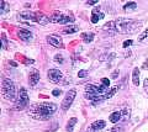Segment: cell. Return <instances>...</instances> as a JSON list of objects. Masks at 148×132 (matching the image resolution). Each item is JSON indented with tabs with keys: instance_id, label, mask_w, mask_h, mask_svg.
Masks as SVG:
<instances>
[{
	"instance_id": "obj_25",
	"label": "cell",
	"mask_w": 148,
	"mask_h": 132,
	"mask_svg": "<svg viewBox=\"0 0 148 132\" xmlns=\"http://www.w3.org/2000/svg\"><path fill=\"white\" fill-rule=\"evenodd\" d=\"M8 9H9L8 3H5V1H0V14H3L4 11H8Z\"/></svg>"
},
{
	"instance_id": "obj_16",
	"label": "cell",
	"mask_w": 148,
	"mask_h": 132,
	"mask_svg": "<svg viewBox=\"0 0 148 132\" xmlns=\"http://www.w3.org/2000/svg\"><path fill=\"white\" fill-rule=\"evenodd\" d=\"M132 81H133V85L136 86L140 85V69L138 68H135L132 72Z\"/></svg>"
},
{
	"instance_id": "obj_10",
	"label": "cell",
	"mask_w": 148,
	"mask_h": 132,
	"mask_svg": "<svg viewBox=\"0 0 148 132\" xmlns=\"http://www.w3.org/2000/svg\"><path fill=\"white\" fill-rule=\"evenodd\" d=\"M17 35H18V37H20L21 40H24V41H30L32 40V32L30 30H25V29H20L17 31Z\"/></svg>"
},
{
	"instance_id": "obj_34",
	"label": "cell",
	"mask_w": 148,
	"mask_h": 132,
	"mask_svg": "<svg viewBox=\"0 0 148 132\" xmlns=\"http://www.w3.org/2000/svg\"><path fill=\"white\" fill-rule=\"evenodd\" d=\"M143 86H145V92L148 94V79H145V83H143Z\"/></svg>"
},
{
	"instance_id": "obj_21",
	"label": "cell",
	"mask_w": 148,
	"mask_h": 132,
	"mask_svg": "<svg viewBox=\"0 0 148 132\" xmlns=\"http://www.w3.org/2000/svg\"><path fill=\"white\" fill-rule=\"evenodd\" d=\"M116 58V53H106V54H103V56H100V61H112Z\"/></svg>"
},
{
	"instance_id": "obj_7",
	"label": "cell",
	"mask_w": 148,
	"mask_h": 132,
	"mask_svg": "<svg viewBox=\"0 0 148 132\" xmlns=\"http://www.w3.org/2000/svg\"><path fill=\"white\" fill-rule=\"evenodd\" d=\"M47 42L56 48H61V49L64 48L63 41L61 37H58V36H47Z\"/></svg>"
},
{
	"instance_id": "obj_19",
	"label": "cell",
	"mask_w": 148,
	"mask_h": 132,
	"mask_svg": "<svg viewBox=\"0 0 148 132\" xmlns=\"http://www.w3.org/2000/svg\"><path fill=\"white\" fill-rule=\"evenodd\" d=\"M78 122V119L77 117H72L71 120H69V122L67 124V131L68 132H73V129H74V126H75V124Z\"/></svg>"
},
{
	"instance_id": "obj_23",
	"label": "cell",
	"mask_w": 148,
	"mask_h": 132,
	"mask_svg": "<svg viewBox=\"0 0 148 132\" xmlns=\"http://www.w3.org/2000/svg\"><path fill=\"white\" fill-rule=\"evenodd\" d=\"M121 116H122V120H128L130 116H131V111H130L128 107H123L121 110Z\"/></svg>"
},
{
	"instance_id": "obj_26",
	"label": "cell",
	"mask_w": 148,
	"mask_h": 132,
	"mask_svg": "<svg viewBox=\"0 0 148 132\" xmlns=\"http://www.w3.org/2000/svg\"><path fill=\"white\" fill-rule=\"evenodd\" d=\"M88 75H89V70L88 69H80L79 73H78V77H79V78H85Z\"/></svg>"
},
{
	"instance_id": "obj_17",
	"label": "cell",
	"mask_w": 148,
	"mask_h": 132,
	"mask_svg": "<svg viewBox=\"0 0 148 132\" xmlns=\"http://www.w3.org/2000/svg\"><path fill=\"white\" fill-rule=\"evenodd\" d=\"M79 31V26H77V25H71V26H67V27H64L63 29V32L64 34H75Z\"/></svg>"
},
{
	"instance_id": "obj_28",
	"label": "cell",
	"mask_w": 148,
	"mask_h": 132,
	"mask_svg": "<svg viewBox=\"0 0 148 132\" xmlns=\"http://www.w3.org/2000/svg\"><path fill=\"white\" fill-rule=\"evenodd\" d=\"M147 37H148V29H146L140 36H138V41H143V40L147 38Z\"/></svg>"
},
{
	"instance_id": "obj_20",
	"label": "cell",
	"mask_w": 148,
	"mask_h": 132,
	"mask_svg": "<svg viewBox=\"0 0 148 132\" xmlns=\"http://www.w3.org/2000/svg\"><path fill=\"white\" fill-rule=\"evenodd\" d=\"M137 9V4L136 3H133V1H130L127 4H125L123 5V10L125 11H133V10H136Z\"/></svg>"
},
{
	"instance_id": "obj_35",
	"label": "cell",
	"mask_w": 148,
	"mask_h": 132,
	"mask_svg": "<svg viewBox=\"0 0 148 132\" xmlns=\"http://www.w3.org/2000/svg\"><path fill=\"white\" fill-rule=\"evenodd\" d=\"M3 48L6 49V37H5V35H3Z\"/></svg>"
},
{
	"instance_id": "obj_9",
	"label": "cell",
	"mask_w": 148,
	"mask_h": 132,
	"mask_svg": "<svg viewBox=\"0 0 148 132\" xmlns=\"http://www.w3.org/2000/svg\"><path fill=\"white\" fill-rule=\"evenodd\" d=\"M104 16H105L104 12H101L99 8H95L94 10L91 11V22H92V24H96L99 20L104 19Z\"/></svg>"
},
{
	"instance_id": "obj_8",
	"label": "cell",
	"mask_w": 148,
	"mask_h": 132,
	"mask_svg": "<svg viewBox=\"0 0 148 132\" xmlns=\"http://www.w3.org/2000/svg\"><path fill=\"white\" fill-rule=\"evenodd\" d=\"M105 126H106V122H105L104 120H96V121H94V122H92V124L90 125L89 131H91V132H98V131H100V130L105 129Z\"/></svg>"
},
{
	"instance_id": "obj_3",
	"label": "cell",
	"mask_w": 148,
	"mask_h": 132,
	"mask_svg": "<svg viewBox=\"0 0 148 132\" xmlns=\"http://www.w3.org/2000/svg\"><path fill=\"white\" fill-rule=\"evenodd\" d=\"M3 95L6 100L10 101H16V89H15V84L12 83L11 79L4 78L3 79Z\"/></svg>"
},
{
	"instance_id": "obj_6",
	"label": "cell",
	"mask_w": 148,
	"mask_h": 132,
	"mask_svg": "<svg viewBox=\"0 0 148 132\" xmlns=\"http://www.w3.org/2000/svg\"><path fill=\"white\" fill-rule=\"evenodd\" d=\"M47 77L51 83L53 84H59V83H63V73L59 70V69H56V68H53V69H49L48 73H47Z\"/></svg>"
},
{
	"instance_id": "obj_36",
	"label": "cell",
	"mask_w": 148,
	"mask_h": 132,
	"mask_svg": "<svg viewBox=\"0 0 148 132\" xmlns=\"http://www.w3.org/2000/svg\"><path fill=\"white\" fill-rule=\"evenodd\" d=\"M117 74H119V70H116V72L114 73V74H112V78L115 79V78H116V77H117Z\"/></svg>"
},
{
	"instance_id": "obj_24",
	"label": "cell",
	"mask_w": 148,
	"mask_h": 132,
	"mask_svg": "<svg viewBox=\"0 0 148 132\" xmlns=\"http://www.w3.org/2000/svg\"><path fill=\"white\" fill-rule=\"evenodd\" d=\"M73 21H74V17L73 16H63V19L61 20L59 24H62V25H64V24H72Z\"/></svg>"
},
{
	"instance_id": "obj_27",
	"label": "cell",
	"mask_w": 148,
	"mask_h": 132,
	"mask_svg": "<svg viewBox=\"0 0 148 132\" xmlns=\"http://www.w3.org/2000/svg\"><path fill=\"white\" fill-rule=\"evenodd\" d=\"M53 60H54V62H57V63H63L64 62L63 56H62V54H59V53L56 54V56L53 57Z\"/></svg>"
},
{
	"instance_id": "obj_37",
	"label": "cell",
	"mask_w": 148,
	"mask_h": 132,
	"mask_svg": "<svg viewBox=\"0 0 148 132\" xmlns=\"http://www.w3.org/2000/svg\"><path fill=\"white\" fill-rule=\"evenodd\" d=\"M10 64H11L12 67H16V66H17V64H16V63H15V62H12V61H10Z\"/></svg>"
},
{
	"instance_id": "obj_30",
	"label": "cell",
	"mask_w": 148,
	"mask_h": 132,
	"mask_svg": "<svg viewBox=\"0 0 148 132\" xmlns=\"http://www.w3.org/2000/svg\"><path fill=\"white\" fill-rule=\"evenodd\" d=\"M101 83H103V85H105V86H110V80H109V78H103L101 79Z\"/></svg>"
},
{
	"instance_id": "obj_11",
	"label": "cell",
	"mask_w": 148,
	"mask_h": 132,
	"mask_svg": "<svg viewBox=\"0 0 148 132\" xmlns=\"http://www.w3.org/2000/svg\"><path fill=\"white\" fill-rule=\"evenodd\" d=\"M40 81V72L38 70H32L29 75V83L31 86H35Z\"/></svg>"
},
{
	"instance_id": "obj_12",
	"label": "cell",
	"mask_w": 148,
	"mask_h": 132,
	"mask_svg": "<svg viewBox=\"0 0 148 132\" xmlns=\"http://www.w3.org/2000/svg\"><path fill=\"white\" fill-rule=\"evenodd\" d=\"M18 16H20L21 19H24V20H32V21H36V14H35V12H32V11H30V10L20 12V15H18Z\"/></svg>"
},
{
	"instance_id": "obj_13",
	"label": "cell",
	"mask_w": 148,
	"mask_h": 132,
	"mask_svg": "<svg viewBox=\"0 0 148 132\" xmlns=\"http://www.w3.org/2000/svg\"><path fill=\"white\" fill-rule=\"evenodd\" d=\"M36 22H38L40 25H47L49 22V17H47L46 15H43L42 12H38L36 14Z\"/></svg>"
},
{
	"instance_id": "obj_33",
	"label": "cell",
	"mask_w": 148,
	"mask_h": 132,
	"mask_svg": "<svg viewBox=\"0 0 148 132\" xmlns=\"http://www.w3.org/2000/svg\"><path fill=\"white\" fill-rule=\"evenodd\" d=\"M95 4H98V0H90V1H86L85 5H95Z\"/></svg>"
},
{
	"instance_id": "obj_2",
	"label": "cell",
	"mask_w": 148,
	"mask_h": 132,
	"mask_svg": "<svg viewBox=\"0 0 148 132\" xmlns=\"http://www.w3.org/2000/svg\"><path fill=\"white\" fill-rule=\"evenodd\" d=\"M57 105L53 103H38L32 104L29 110V115L35 120H49L53 114L57 111Z\"/></svg>"
},
{
	"instance_id": "obj_5",
	"label": "cell",
	"mask_w": 148,
	"mask_h": 132,
	"mask_svg": "<svg viewBox=\"0 0 148 132\" xmlns=\"http://www.w3.org/2000/svg\"><path fill=\"white\" fill-rule=\"evenodd\" d=\"M75 96H77V90L75 89H71L69 92H67L66 96H64L63 101H62V106H61L63 111H68L69 110V107L72 106V104L74 101V99H75Z\"/></svg>"
},
{
	"instance_id": "obj_29",
	"label": "cell",
	"mask_w": 148,
	"mask_h": 132,
	"mask_svg": "<svg viewBox=\"0 0 148 132\" xmlns=\"http://www.w3.org/2000/svg\"><path fill=\"white\" fill-rule=\"evenodd\" d=\"M132 44H133V41H132V40H127V41H125V42H123L122 47H123V48H127L128 46H132Z\"/></svg>"
},
{
	"instance_id": "obj_18",
	"label": "cell",
	"mask_w": 148,
	"mask_h": 132,
	"mask_svg": "<svg viewBox=\"0 0 148 132\" xmlns=\"http://www.w3.org/2000/svg\"><path fill=\"white\" fill-rule=\"evenodd\" d=\"M80 38L84 41V42L89 43V42H91V41L94 40V34H92V32H83L80 35Z\"/></svg>"
},
{
	"instance_id": "obj_31",
	"label": "cell",
	"mask_w": 148,
	"mask_h": 132,
	"mask_svg": "<svg viewBox=\"0 0 148 132\" xmlns=\"http://www.w3.org/2000/svg\"><path fill=\"white\" fill-rule=\"evenodd\" d=\"M61 94H62V90H61V89H54L53 92H52V95H53V96H59Z\"/></svg>"
},
{
	"instance_id": "obj_15",
	"label": "cell",
	"mask_w": 148,
	"mask_h": 132,
	"mask_svg": "<svg viewBox=\"0 0 148 132\" xmlns=\"http://www.w3.org/2000/svg\"><path fill=\"white\" fill-rule=\"evenodd\" d=\"M122 119V116H121V111H115V112H112L110 115V117H109V120H110V122H112V124H117V122Z\"/></svg>"
},
{
	"instance_id": "obj_32",
	"label": "cell",
	"mask_w": 148,
	"mask_h": 132,
	"mask_svg": "<svg viewBox=\"0 0 148 132\" xmlns=\"http://www.w3.org/2000/svg\"><path fill=\"white\" fill-rule=\"evenodd\" d=\"M122 130H121V127H117V126H115V127H112L109 132H121Z\"/></svg>"
},
{
	"instance_id": "obj_4",
	"label": "cell",
	"mask_w": 148,
	"mask_h": 132,
	"mask_svg": "<svg viewBox=\"0 0 148 132\" xmlns=\"http://www.w3.org/2000/svg\"><path fill=\"white\" fill-rule=\"evenodd\" d=\"M27 105H29V94H27V90L25 88H21L15 101V109L16 110H24Z\"/></svg>"
},
{
	"instance_id": "obj_14",
	"label": "cell",
	"mask_w": 148,
	"mask_h": 132,
	"mask_svg": "<svg viewBox=\"0 0 148 132\" xmlns=\"http://www.w3.org/2000/svg\"><path fill=\"white\" fill-rule=\"evenodd\" d=\"M63 14L59 12V11H56L53 12L52 15L49 16V22H53V24H57V22H61V20L63 19Z\"/></svg>"
},
{
	"instance_id": "obj_22",
	"label": "cell",
	"mask_w": 148,
	"mask_h": 132,
	"mask_svg": "<svg viewBox=\"0 0 148 132\" xmlns=\"http://www.w3.org/2000/svg\"><path fill=\"white\" fill-rule=\"evenodd\" d=\"M117 89H119V88H117V86H114V88H111V89L109 90V92H108V93H106V94H105V96H104V99L106 100V99H110V98H112V96H114V95H115V94H116V93H117Z\"/></svg>"
},
{
	"instance_id": "obj_1",
	"label": "cell",
	"mask_w": 148,
	"mask_h": 132,
	"mask_svg": "<svg viewBox=\"0 0 148 132\" xmlns=\"http://www.w3.org/2000/svg\"><path fill=\"white\" fill-rule=\"evenodd\" d=\"M143 22L142 21H137L133 19H117L112 22L105 25V29H112L119 34L122 35H127V34H135L142 27Z\"/></svg>"
}]
</instances>
